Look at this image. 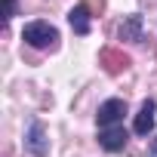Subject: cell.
<instances>
[{"label":"cell","instance_id":"9c48e42d","mask_svg":"<svg viewBox=\"0 0 157 157\" xmlns=\"http://www.w3.org/2000/svg\"><path fill=\"white\" fill-rule=\"evenodd\" d=\"M148 157H157V136H154L151 145H148Z\"/></svg>","mask_w":157,"mask_h":157},{"label":"cell","instance_id":"ba28073f","mask_svg":"<svg viewBox=\"0 0 157 157\" xmlns=\"http://www.w3.org/2000/svg\"><path fill=\"white\" fill-rule=\"evenodd\" d=\"M16 13H19V3H16V0H6V16H3V19L10 22V19H13Z\"/></svg>","mask_w":157,"mask_h":157},{"label":"cell","instance_id":"6da1fadb","mask_svg":"<svg viewBox=\"0 0 157 157\" xmlns=\"http://www.w3.org/2000/svg\"><path fill=\"white\" fill-rule=\"evenodd\" d=\"M22 40H25L28 46H34V49H56L59 31H56V25H49V22H28V25L22 28Z\"/></svg>","mask_w":157,"mask_h":157},{"label":"cell","instance_id":"5b68a950","mask_svg":"<svg viewBox=\"0 0 157 157\" xmlns=\"http://www.w3.org/2000/svg\"><path fill=\"white\" fill-rule=\"evenodd\" d=\"M117 37L120 40H129V43H142L145 40V22H142V16L139 13L126 16L120 22V28H117Z\"/></svg>","mask_w":157,"mask_h":157},{"label":"cell","instance_id":"7a4b0ae2","mask_svg":"<svg viewBox=\"0 0 157 157\" xmlns=\"http://www.w3.org/2000/svg\"><path fill=\"white\" fill-rule=\"evenodd\" d=\"M123 114H126V102H123V99H108V102L99 105V111H96V123H99L102 129H108V126H120V123H123Z\"/></svg>","mask_w":157,"mask_h":157},{"label":"cell","instance_id":"8992f818","mask_svg":"<svg viewBox=\"0 0 157 157\" xmlns=\"http://www.w3.org/2000/svg\"><path fill=\"white\" fill-rule=\"evenodd\" d=\"M126 139H129V132L123 129V123H120V126H108V129L99 132V145H102L105 151H111V154H114V151H123V148H126Z\"/></svg>","mask_w":157,"mask_h":157},{"label":"cell","instance_id":"3957f363","mask_svg":"<svg viewBox=\"0 0 157 157\" xmlns=\"http://www.w3.org/2000/svg\"><path fill=\"white\" fill-rule=\"evenodd\" d=\"M25 148H28V154H34V157H46V154H49V139H46V129H43L40 120H31V123H28Z\"/></svg>","mask_w":157,"mask_h":157},{"label":"cell","instance_id":"52a82bcc","mask_svg":"<svg viewBox=\"0 0 157 157\" xmlns=\"http://www.w3.org/2000/svg\"><path fill=\"white\" fill-rule=\"evenodd\" d=\"M68 22H71L74 34H80V37L90 34V10H86L83 3H80V6H74V10L68 13Z\"/></svg>","mask_w":157,"mask_h":157},{"label":"cell","instance_id":"277c9868","mask_svg":"<svg viewBox=\"0 0 157 157\" xmlns=\"http://www.w3.org/2000/svg\"><path fill=\"white\" fill-rule=\"evenodd\" d=\"M154 120H157V102L145 99L142 108H139V114H136V120H132V132L136 136H148L154 129Z\"/></svg>","mask_w":157,"mask_h":157}]
</instances>
